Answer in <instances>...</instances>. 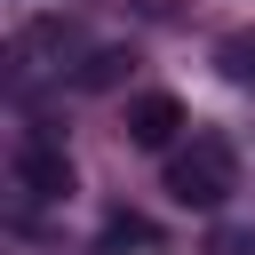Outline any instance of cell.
I'll return each instance as SVG.
<instances>
[{
	"mask_svg": "<svg viewBox=\"0 0 255 255\" xmlns=\"http://www.w3.org/2000/svg\"><path fill=\"white\" fill-rule=\"evenodd\" d=\"M128 247H159V231H151L143 215H112L104 239H96V255H128Z\"/></svg>",
	"mask_w": 255,
	"mask_h": 255,
	"instance_id": "cell-5",
	"label": "cell"
},
{
	"mask_svg": "<svg viewBox=\"0 0 255 255\" xmlns=\"http://www.w3.org/2000/svg\"><path fill=\"white\" fill-rule=\"evenodd\" d=\"M231 191H239V151H231L215 128H199L183 151H167V199H175V207H199V215H215Z\"/></svg>",
	"mask_w": 255,
	"mask_h": 255,
	"instance_id": "cell-1",
	"label": "cell"
},
{
	"mask_svg": "<svg viewBox=\"0 0 255 255\" xmlns=\"http://www.w3.org/2000/svg\"><path fill=\"white\" fill-rule=\"evenodd\" d=\"M128 72H135V56H128V48H96V56H88V64H80V88H88V96H96V88H120V80H128Z\"/></svg>",
	"mask_w": 255,
	"mask_h": 255,
	"instance_id": "cell-4",
	"label": "cell"
},
{
	"mask_svg": "<svg viewBox=\"0 0 255 255\" xmlns=\"http://www.w3.org/2000/svg\"><path fill=\"white\" fill-rule=\"evenodd\" d=\"M183 128H191V120H183L175 96H135V104H128V143H135V151H167Z\"/></svg>",
	"mask_w": 255,
	"mask_h": 255,
	"instance_id": "cell-2",
	"label": "cell"
},
{
	"mask_svg": "<svg viewBox=\"0 0 255 255\" xmlns=\"http://www.w3.org/2000/svg\"><path fill=\"white\" fill-rule=\"evenodd\" d=\"M16 183H24L32 199H72V159H64L48 135H32V143L16 151Z\"/></svg>",
	"mask_w": 255,
	"mask_h": 255,
	"instance_id": "cell-3",
	"label": "cell"
}]
</instances>
